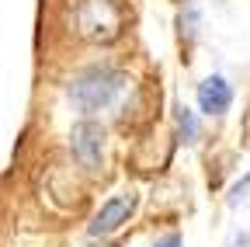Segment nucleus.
I'll use <instances>...</instances> for the list:
<instances>
[{"instance_id":"nucleus-1","label":"nucleus","mask_w":250,"mask_h":247,"mask_svg":"<svg viewBox=\"0 0 250 247\" xmlns=\"http://www.w3.org/2000/svg\"><path fill=\"white\" fill-rule=\"evenodd\" d=\"M129 84L125 70L111 67V63H94L87 70H80L70 80V101L77 105L80 115H94V112H104L122 90Z\"/></svg>"},{"instance_id":"nucleus-2","label":"nucleus","mask_w":250,"mask_h":247,"mask_svg":"<svg viewBox=\"0 0 250 247\" xmlns=\"http://www.w3.org/2000/svg\"><path fill=\"white\" fill-rule=\"evenodd\" d=\"M73 24H77V35L90 42H111L122 32V11L115 0H77Z\"/></svg>"},{"instance_id":"nucleus-3","label":"nucleus","mask_w":250,"mask_h":247,"mask_svg":"<svg viewBox=\"0 0 250 247\" xmlns=\"http://www.w3.org/2000/svg\"><path fill=\"white\" fill-rule=\"evenodd\" d=\"M70 153H73V160L80 167H87V171L101 167V160H104V126L98 118L83 115L70 129Z\"/></svg>"},{"instance_id":"nucleus-4","label":"nucleus","mask_w":250,"mask_h":247,"mask_svg":"<svg viewBox=\"0 0 250 247\" xmlns=\"http://www.w3.org/2000/svg\"><path fill=\"white\" fill-rule=\"evenodd\" d=\"M136 192H122V195H111L98 212H94V220H90V226H87V233L90 237H108V233H115L122 223H129V216L136 212Z\"/></svg>"},{"instance_id":"nucleus-5","label":"nucleus","mask_w":250,"mask_h":247,"mask_svg":"<svg viewBox=\"0 0 250 247\" xmlns=\"http://www.w3.org/2000/svg\"><path fill=\"white\" fill-rule=\"evenodd\" d=\"M229 105H233V87L226 77L212 73L198 84V108L205 115H223V112H229Z\"/></svg>"},{"instance_id":"nucleus-6","label":"nucleus","mask_w":250,"mask_h":247,"mask_svg":"<svg viewBox=\"0 0 250 247\" xmlns=\"http://www.w3.org/2000/svg\"><path fill=\"white\" fill-rule=\"evenodd\" d=\"M174 122H177V136H181V143L195 146L198 136H202V126H198L195 112H191V108H184V105H177V108H174Z\"/></svg>"},{"instance_id":"nucleus-7","label":"nucleus","mask_w":250,"mask_h":247,"mask_svg":"<svg viewBox=\"0 0 250 247\" xmlns=\"http://www.w3.org/2000/svg\"><path fill=\"white\" fill-rule=\"evenodd\" d=\"M247 192H250V174H247L243 181H236V184H233V192H229V199H226V205H229V209H236V205H243V202H247Z\"/></svg>"},{"instance_id":"nucleus-8","label":"nucleus","mask_w":250,"mask_h":247,"mask_svg":"<svg viewBox=\"0 0 250 247\" xmlns=\"http://www.w3.org/2000/svg\"><path fill=\"white\" fill-rule=\"evenodd\" d=\"M153 247H181V233H167V237H160Z\"/></svg>"},{"instance_id":"nucleus-9","label":"nucleus","mask_w":250,"mask_h":247,"mask_svg":"<svg viewBox=\"0 0 250 247\" xmlns=\"http://www.w3.org/2000/svg\"><path fill=\"white\" fill-rule=\"evenodd\" d=\"M101 247H104V244H101Z\"/></svg>"},{"instance_id":"nucleus-10","label":"nucleus","mask_w":250,"mask_h":247,"mask_svg":"<svg viewBox=\"0 0 250 247\" xmlns=\"http://www.w3.org/2000/svg\"><path fill=\"white\" fill-rule=\"evenodd\" d=\"M236 247H240V244H236Z\"/></svg>"}]
</instances>
